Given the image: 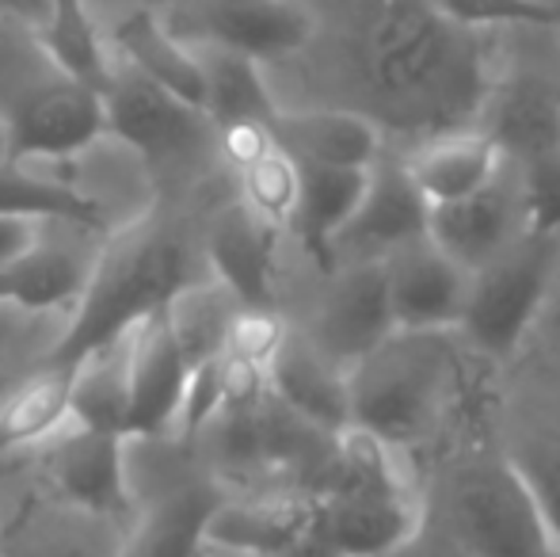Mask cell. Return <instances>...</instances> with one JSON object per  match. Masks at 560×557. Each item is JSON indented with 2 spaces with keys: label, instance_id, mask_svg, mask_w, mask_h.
<instances>
[{
  "label": "cell",
  "instance_id": "15",
  "mask_svg": "<svg viewBox=\"0 0 560 557\" xmlns=\"http://www.w3.org/2000/svg\"><path fill=\"white\" fill-rule=\"evenodd\" d=\"M428 520L416 492L393 497H313L310 535L332 557H382Z\"/></svg>",
  "mask_w": 560,
  "mask_h": 557
},
{
  "label": "cell",
  "instance_id": "3",
  "mask_svg": "<svg viewBox=\"0 0 560 557\" xmlns=\"http://www.w3.org/2000/svg\"><path fill=\"white\" fill-rule=\"evenodd\" d=\"M0 127L15 164L69 161L107 138L104 96L73 81L15 15H0Z\"/></svg>",
  "mask_w": 560,
  "mask_h": 557
},
{
  "label": "cell",
  "instance_id": "16",
  "mask_svg": "<svg viewBox=\"0 0 560 557\" xmlns=\"http://www.w3.org/2000/svg\"><path fill=\"white\" fill-rule=\"evenodd\" d=\"M271 138L298 164L328 169H370L389 149L382 123L359 107H279L271 119Z\"/></svg>",
  "mask_w": 560,
  "mask_h": 557
},
{
  "label": "cell",
  "instance_id": "33",
  "mask_svg": "<svg viewBox=\"0 0 560 557\" xmlns=\"http://www.w3.org/2000/svg\"><path fill=\"white\" fill-rule=\"evenodd\" d=\"M553 550H560V439H530L508 454Z\"/></svg>",
  "mask_w": 560,
  "mask_h": 557
},
{
  "label": "cell",
  "instance_id": "20",
  "mask_svg": "<svg viewBox=\"0 0 560 557\" xmlns=\"http://www.w3.org/2000/svg\"><path fill=\"white\" fill-rule=\"evenodd\" d=\"M310 492H275L252 500H218L207 520V546L236 557H282L310 531Z\"/></svg>",
  "mask_w": 560,
  "mask_h": 557
},
{
  "label": "cell",
  "instance_id": "2",
  "mask_svg": "<svg viewBox=\"0 0 560 557\" xmlns=\"http://www.w3.org/2000/svg\"><path fill=\"white\" fill-rule=\"evenodd\" d=\"M199 260H207L202 245H195L172 218L149 214L126 225L92 256L89 282L73 302V321L38 363L69 371L92 348L138 328L184 287L210 279L207 271H199Z\"/></svg>",
  "mask_w": 560,
  "mask_h": 557
},
{
  "label": "cell",
  "instance_id": "8",
  "mask_svg": "<svg viewBox=\"0 0 560 557\" xmlns=\"http://www.w3.org/2000/svg\"><path fill=\"white\" fill-rule=\"evenodd\" d=\"M530 230V195H526L523 169L515 161L503 164L500 176L480 192L428 210V241L469 276L508 253Z\"/></svg>",
  "mask_w": 560,
  "mask_h": 557
},
{
  "label": "cell",
  "instance_id": "13",
  "mask_svg": "<svg viewBox=\"0 0 560 557\" xmlns=\"http://www.w3.org/2000/svg\"><path fill=\"white\" fill-rule=\"evenodd\" d=\"M50 485L54 500L77 512L118 520L130 508V481H126V436L73 423L50 439Z\"/></svg>",
  "mask_w": 560,
  "mask_h": 557
},
{
  "label": "cell",
  "instance_id": "4",
  "mask_svg": "<svg viewBox=\"0 0 560 557\" xmlns=\"http://www.w3.org/2000/svg\"><path fill=\"white\" fill-rule=\"evenodd\" d=\"M454 386V333H393L347 371L351 423L408 451L443 428Z\"/></svg>",
  "mask_w": 560,
  "mask_h": 557
},
{
  "label": "cell",
  "instance_id": "25",
  "mask_svg": "<svg viewBox=\"0 0 560 557\" xmlns=\"http://www.w3.org/2000/svg\"><path fill=\"white\" fill-rule=\"evenodd\" d=\"M69 417V371L35 363L0 397V462L27 454L66 431Z\"/></svg>",
  "mask_w": 560,
  "mask_h": 557
},
{
  "label": "cell",
  "instance_id": "10",
  "mask_svg": "<svg viewBox=\"0 0 560 557\" xmlns=\"http://www.w3.org/2000/svg\"><path fill=\"white\" fill-rule=\"evenodd\" d=\"M428 199L416 192L397 149H385L366 172V192L336 237V268L354 260H385L408 241L428 237Z\"/></svg>",
  "mask_w": 560,
  "mask_h": 557
},
{
  "label": "cell",
  "instance_id": "42",
  "mask_svg": "<svg viewBox=\"0 0 560 557\" xmlns=\"http://www.w3.org/2000/svg\"><path fill=\"white\" fill-rule=\"evenodd\" d=\"M553 557H560V550H557V554H553Z\"/></svg>",
  "mask_w": 560,
  "mask_h": 557
},
{
  "label": "cell",
  "instance_id": "37",
  "mask_svg": "<svg viewBox=\"0 0 560 557\" xmlns=\"http://www.w3.org/2000/svg\"><path fill=\"white\" fill-rule=\"evenodd\" d=\"M43 233V222H27V218H4L0 214V268L20 260Z\"/></svg>",
  "mask_w": 560,
  "mask_h": 557
},
{
  "label": "cell",
  "instance_id": "29",
  "mask_svg": "<svg viewBox=\"0 0 560 557\" xmlns=\"http://www.w3.org/2000/svg\"><path fill=\"white\" fill-rule=\"evenodd\" d=\"M0 214L43 225H77L84 233L104 230V207L77 187L27 172L15 161H0Z\"/></svg>",
  "mask_w": 560,
  "mask_h": 557
},
{
  "label": "cell",
  "instance_id": "31",
  "mask_svg": "<svg viewBox=\"0 0 560 557\" xmlns=\"http://www.w3.org/2000/svg\"><path fill=\"white\" fill-rule=\"evenodd\" d=\"M236 310H244L233 294L218 282L214 276L199 279L191 287H184L168 302V325L176 333L179 348H184L187 363L199 367L210 359L225 356V336L233 325Z\"/></svg>",
  "mask_w": 560,
  "mask_h": 557
},
{
  "label": "cell",
  "instance_id": "11",
  "mask_svg": "<svg viewBox=\"0 0 560 557\" xmlns=\"http://www.w3.org/2000/svg\"><path fill=\"white\" fill-rule=\"evenodd\" d=\"M325 302L317 310L313 348L328 356L339 371H351L366 351H374L385 336L397 333L389 310V282L382 260L339 264L328 276Z\"/></svg>",
  "mask_w": 560,
  "mask_h": 557
},
{
  "label": "cell",
  "instance_id": "9",
  "mask_svg": "<svg viewBox=\"0 0 560 557\" xmlns=\"http://www.w3.org/2000/svg\"><path fill=\"white\" fill-rule=\"evenodd\" d=\"M184 43L222 46L256 61L294 58L317 35V15L302 0H184Z\"/></svg>",
  "mask_w": 560,
  "mask_h": 557
},
{
  "label": "cell",
  "instance_id": "18",
  "mask_svg": "<svg viewBox=\"0 0 560 557\" xmlns=\"http://www.w3.org/2000/svg\"><path fill=\"white\" fill-rule=\"evenodd\" d=\"M400 164L412 176L416 192L428 199V207L454 202L465 195L488 187L503 172L508 156L480 127H457L443 135L416 138L408 149H397Z\"/></svg>",
  "mask_w": 560,
  "mask_h": 557
},
{
  "label": "cell",
  "instance_id": "26",
  "mask_svg": "<svg viewBox=\"0 0 560 557\" xmlns=\"http://www.w3.org/2000/svg\"><path fill=\"white\" fill-rule=\"evenodd\" d=\"M191 46L202 66V112L214 123V130L236 127V123H264V127H271L275 112L282 104L271 96L264 61L236 50H222V46Z\"/></svg>",
  "mask_w": 560,
  "mask_h": 557
},
{
  "label": "cell",
  "instance_id": "22",
  "mask_svg": "<svg viewBox=\"0 0 560 557\" xmlns=\"http://www.w3.org/2000/svg\"><path fill=\"white\" fill-rule=\"evenodd\" d=\"M112 43L118 50V61L138 69L153 84L168 89L184 104L202 107V66L191 43L176 35L168 23L149 8H133L130 15L115 23Z\"/></svg>",
  "mask_w": 560,
  "mask_h": 557
},
{
  "label": "cell",
  "instance_id": "36",
  "mask_svg": "<svg viewBox=\"0 0 560 557\" xmlns=\"http://www.w3.org/2000/svg\"><path fill=\"white\" fill-rule=\"evenodd\" d=\"M382 557H469V550L450 535V527H431V523L423 520V527L416 531L408 543L393 546V550Z\"/></svg>",
  "mask_w": 560,
  "mask_h": 557
},
{
  "label": "cell",
  "instance_id": "38",
  "mask_svg": "<svg viewBox=\"0 0 560 557\" xmlns=\"http://www.w3.org/2000/svg\"><path fill=\"white\" fill-rule=\"evenodd\" d=\"M46 12V0H0V15H15V20L35 27Z\"/></svg>",
  "mask_w": 560,
  "mask_h": 557
},
{
  "label": "cell",
  "instance_id": "5",
  "mask_svg": "<svg viewBox=\"0 0 560 557\" xmlns=\"http://www.w3.org/2000/svg\"><path fill=\"white\" fill-rule=\"evenodd\" d=\"M560 256V225L538 230L515 241L508 253L469 276V294L454 336H462L480 356L508 363L523 348L526 333L538 321L549 298Z\"/></svg>",
  "mask_w": 560,
  "mask_h": 557
},
{
  "label": "cell",
  "instance_id": "19",
  "mask_svg": "<svg viewBox=\"0 0 560 557\" xmlns=\"http://www.w3.org/2000/svg\"><path fill=\"white\" fill-rule=\"evenodd\" d=\"M267 390L290 409L298 420L313 423L317 431L336 436L351 423V402H347V371H339L328 356L313 348V340L287 333L271 367H267Z\"/></svg>",
  "mask_w": 560,
  "mask_h": 557
},
{
  "label": "cell",
  "instance_id": "34",
  "mask_svg": "<svg viewBox=\"0 0 560 557\" xmlns=\"http://www.w3.org/2000/svg\"><path fill=\"white\" fill-rule=\"evenodd\" d=\"M439 12H446L454 23L469 31H508V27H530V23H549L553 12L546 0H431Z\"/></svg>",
  "mask_w": 560,
  "mask_h": 557
},
{
  "label": "cell",
  "instance_id": "6",
  "mask_svg": "<svg viewBox=\"0 0 560 557\" xmlns=\"http://www.w3.org/2000/svg\"><path fill=\"white\" fill-rule=\"evenodd\" d=\"M100 96L107 138L130 146L149 164V172H184L207 153H218V130L207 112L184 104L126 61H115Z\"/></svg>",
  "mask_w": 560,
  "mask_h": 557
},
{
  "label": "cell",
  "instance_id": "7",
  "mask_svg": "<svg viewBox=\"0 0 560 557\" xmlns=\"http://www.w3.org/2000/svg\"><path fill=\"white\" fill-rule=\"evenodd\" d=\"M446 527L469 550V557L557 554L508 459H477L454 477Z\"/></svg>",
  "mask_w": 560,
  "mask_h": 557
},
{
  "label": "cell",
  "instance_id": "1",
  "mask_svg": "<svg viewBox=\"0 0 560 557\" xmlns=\"http://www.w3.org/2000/svg\"><path fill=\"white\" fill-rule=\"evenodd\" d=\"M351 66L382 130L428 138L477 127L495 73V31H469L431 0H362Z\"/></svg>",
  "mask_w": 560,
  "mask_h": 557
},
{
  "label": "cell",
  "instance_id": "28",
  "mask_svg": "<svg viewBox=\"0 0 560 557\" xmlns=\"http://www.w3.org/2000/svg\"><path fill=\"white\" fill-rule=\"evenodd\" d=\"M130 333L112 344H100V348H92L89 356H81L69 367V417H73V423L126 436Z\"/></svg>",
  "mask_w": 560,
  "mask_h": 557
},
{
  "label": "cell",
  "instance_id": "40",
  "mask_svg": "<svg viewBox=\"0 0 560 557\" xmlns=\"http://www.w3.org/2000/svg\"><path fill=\"white\" fill-rule=\"evenodd\" d=\"M549 4V12H553V27H557V35H560V0H546Z\"/></svg>",
  "mask_w": 560,
  "mask_h": 557
},
{
  "label": "cell",
  "instance_id": "32",
  "mask_svg": "<svg viewBox=\"0 0 560 557\" xmlns=\"http://www.w3.org/2000/svg\"><path fill=\"white\" fill-rule=\"evenodd\" d=\"M241 179V202L259 218L264 225H271L275 233L290 230L298 202V161L287 156L279 146H271L267 153H259L256 161H248L244 169H236Z\"/></svg>",
  "mask_w": 560,
  "mask_h": 557
},
{
  "label": "cell",
  "instance_id": "21",
  "mask_svg": "<svg viewBox=\"0 0 560 557\" xmlns=\"http://www.w3.org/2000/svg\"><path fill=\"white\" fill-rule=\"evenodd\" d=\"M370 169H328V164H298V202L290 218V233L298 237L302 253L317 264L325 276L336 271V237L351 214L359 210L366 192Z\"/></svg>",
  "mask_w": 560,
  "mask_h": 557
},
{
  "label": "cell",
  "instance_id": "27",
  "mask_svg": "<svg viewBox=\"0 0 560 557\" xmlns=\"http://www.w3.org/2000/svg\"><path fill=\"white\" fill-rule=\"evenodd\" d=\"M222 492L214 485H179L161 504H153L133 531L122 535L118 557H202L207 550V520Z\"/></svg>",
  "mask_w": 560,
  "mask_h": 557
},
{
  "label": "cell",
  "instance_id": "23",
  "mask_svg": "<svg viewBox=\"0 0 560 557\" xmlns=\"http://www.w3.org/2000/svg\"><path fill=\"white\" fill-rule=\"evenodd\" d=\"M92 271V256H81L69 241L46 237V225L38 241L0 268V305H15L27 313H50V310H73L81 298L84 282Z\"/></svg>",
  "mask_w": 560,
  "mask_h": 557
},
{
  "label": "cell",
  "instance_id": "35",
  "mask_svg": "<svg viewBox=\"0 0 560 557\" xmlns=\"http://www.w3.org/2000/svg\"><path fill=\"white\" fill-rule=\"evenodd\" d=\"M287 321L279 317L275 310H236L233 325H229L225 336V356H236L244 363L256 367H271L279 344L287 340Z\"/></svg>",
  "mask_w": 560,
  "mask_h": 557
},
{
  "label": "cell",
  "instance_id": "39",
  "mask_svg": "<svg viewBox=\"0 0 560 557\" xmlns=\"http://www.w3.org/2000/svg\"><path fill=\"white\" fill-rule=\"evenodd\" d=\"M15 379H20V374H15V371H8V367H4V363H0V397H4V394H8V390H12V386H15Z\"/></svg>",
  "mask_w": 560,
  "mask_h": 557
},
{
  "label": "cell",
  "instance_id": "24",
  "mask_svg": "<svg viewBox=\"0 0 560 557\" xmlns=\"http://www.w3.org/2000/svg\"><path fill=\"white\" fill-rule=\"evenodd\" d=\"M118 550L122 535L115 520L77 512L61 500L23 508L4 535V557H118Z\"/></svg>",
  "mask_w": 560,
  "mask_h": 557
},
{
  "label": "cell",
  "instance_id": "12",
  "mask_svg": "<svg viewBox=\"0 0 560 557\" xmlns=\"http://www.w3.org/2000/svg\"><path fill=\"white\" fill-rule=\"evenodd\" d=\"M382 264L397 333H454L469 294V271L457 268L428 237L408 241Z\"/></svg>",
  "mask_w": 560,
  "mask_h": 557
},
{
  "label": "cell",
  "instance_id": "30",
  "mask_svg": "<svg viewBox=\"0 0 560 557\" xmlns=\"http://www.w3.org/2000/svg\"><path fill=\"white\" fill-rule=\"evenodd\" d=\"M35 35H38V43H43V50L50 54L73 81L104 92L115 58L107 54L104 38H100V31H96V20H92L84 0H46V12H43V20L35 23Z\"/></svg>",
  "mask_w": 560,
  "mask_h": 557
},
{
  "label": "cell",
  "instance_id": "41",
  "mask_svg": "<svg viewBox=\"0 0 560 557\" xmlns=\"http://www.w3.org/2000/svg\"><path fill=\"white\" fill-rule=\"evenodd\" d=\"M0 161H8V138H4V127H0Z\"/></svg>",
  "mask_w": 560,
  "mask_h": 557
},
{
  "label": "cell",
  "instance_id": "17",
  "mask_svg": "<svg viewBox=\"0 0 560 557\" xmlns=\"http://www.w3.org/2000/svg\"><path fill=\"white\" fill-rule=\"evenodd\" d=\"M279 237L241 199L218 210L202 237L207 268L244 310H275V248Z\"/></svg>",
  "mask_w": 560,
  "mask_h": 557
},
{
  "label": "cell",
  "instance_id": "14",
  "mask_svg": "<svg viewBox=\"0 0 560 557\" xmlns=\"http://www.w3.org/2000/svg\"><path fill=\"white\" fill-rule=\"evenodd\" d=\"M191 363L168 325V305L149 313L130 333V402L126 439H153L176 423Z\"/></svg>",
  "mask_w": 560,
  "mask_h": 557
}]
</instances>
